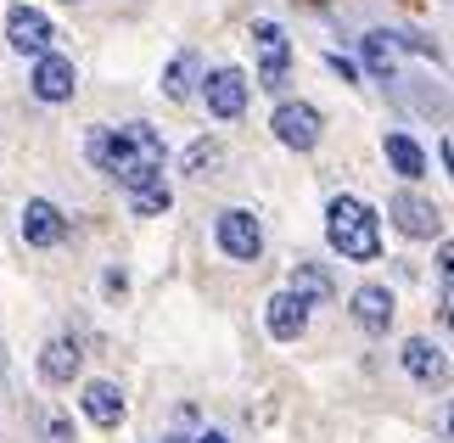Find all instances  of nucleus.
Returning a JSON list of instances; mask_svg holds the SVG:
<instances>
[{
    "label": "nucleus",
    "instance_id": "1",
    "mask_svg": "<svg viewBox=\"0 0 454 443\" xmlns=\"http://www.w3.org/2000/svg\"><path fill=\"white\" fill-rule=\"evenodd\" d=\"M96 169H107L124 191H141L152 180H163V135L152 123H118V130H101L90 140Z\"/></svg>",
    "mask_w": 454,
    "mask_h": 443
},
{
    "label": "nucleus",
    "instance_id": "2",
    "mask_svg": "<svg viewBox=\"0 0 454 443\" xmlns=\"http://www.w3.org/2000/svg\"><path fill=\"white\" fill-rule=\"evenodd\" d=\"M325 241L337 247L342 258L371 264L381 253V225H376V214L359 197H331V208H325Z\"/></svg>",
    "mask_w": 454,
    "mask_h": 443
},
{
    "label": "nucleus",
    "instance_id": "3",
    "mask_svg": "<svg viewBox=\"0 0 454 443\" xmlns=\"http://www.w3.org/2000/svg\"><path fill=\"white\" fill-rule=\"evenodd\" d=\"M6 40L12 51H23V57H51V40H57V28H51V17L40 6H12L6 17Z\"/></svg>",
    "mask_w": 454,
    "mask_h": 443
},
{
    "label": "nucleus",
    "instance_id": "4",
    "mask_svg": "<svg viewBox=\"0 0 454 443\" xmlns=\"http://www.w3.org/2000/svg\"><path fill=\"white\" fill-rule=\"evenodd\" d=\"M253 45H258V84L264 91H281L286 67H292V45L275 23H253Z\"/></svg>",
    "mask_w": 454,
    "mask_h": 443
},
{
    "label": "nucleus",
    "instance_id": "5",
    "mask_svg": "<svg viewBox=\"0 0 454 443\" xmlns=\"http://www.w3.org/2000/svg\"><path fill=\"white\" fill-rule=\"evenodd\" d=\"M275 140L292 152H314L320 146V113L309 107V101H281L275 107Z\"/></svg>",
    "mask_w": 454,
    "mask_h": 443
},
{
    "label": "nucleus",
    "instance_id": "6",
    "mask_svg": "<svg viewBox=\"0 0 454 443\" xmlns=\"http://www.w3.org/2000/svg\"><path fill=\"white\" fill-rule=\"evenodd\" d=\"M214 236H219V247L231 258H258V253H264V230H258V219L247 214V208H224L219 225H214Z\"/></svg>",
    "mask_w": 454,
    "mask_h": 443
},
{
    "label": "nucleus",
    "instance_id": "7",
    "mask_svg": "<svg viewBox=\"0 0 454 443\" xmlns=\"http://www.w3.org/2000/svg\"><path fill=\"white\" fill-rule=\"evenodd\" d=\"M207 96V113L214 118H241V107H247V74H236V67H214L202 84Z\"/></svg>",
    "mask_w": 454,
    "mask_h": 443
},
{
    "label": "nucleus",
    "instance_id": "8",
    "mask_svg": "<svg viewBox=\"0 0 454 443\" xmlns=\"http://www.w3.org/2000/svg\"><path fill=\"white\" fill-rule=\"evenodd\" d=\"M67 236V219H62V208L57 202H45V197H34L23 208V241L28 247H57Z\"/></svg>",
    "mask_w": 454,
    "mask_h": 443
},
{
    "label": "nucleus",
    "instance_id": "9",
    "mask_svg": "<svg viewBox=\"0 0 454 443\" xmlns=\"http://www.w3.org/2000/svg\"><path fill=\"white\" fill-rule=\"evenodd\" d=\"M393 225L404 230V236H438L443 214L427 197H415V191H398V197H393Z\"/></svg>",
    "mask_w": 454,
    "mask_h": 443
},
{
    "label": "nucleus",
    "instance_id": "10",
    "mask_svg": "<svg viewBox=\"0 0 454 443\" xmlns=\"http://www.w3.org/2000/svg\"><path fill=\"white\" fill-rule=\"evenodd\" d=\"M74 84H79V74H74L67 57H40V62H34V96L51 101V107L74 96Z\"/></svg>",
    "mask_w": 454,
    "mask_h": 443
},
{
    "label": "nucleus",
    "instance_id": "11",
    "mask_svg": "<svg viewBox=\"0 0 454 443\" xmlns=\"http://www.w3.org/2000/svg\"><path fill=\"white\" fill-rule=\"evenodd\" d=\"M303 326H309V304L298 292H275L270 297V336L275 343H298Z\"/></svg>",
    "mask_w": 454,
    "mask_h": 443
},
{
    "label": "nucleus",
    "instance_id": "12",
    "mask_svg": "<svg viewBox=\"0 0 454 443\" xmlns=\"http://www.w3.org/2000/svg\"><path fill=\"white\" fill-rule=\"evenodd\" d=\"M354 320L364 331H387L393 326V292L387 287H359L354 292Z\"/></svg>",
    "mask_w": 454,
    "mask_h": 443
},
{
    "label": "nucleus",
    "instance_id": "13",
    "mask_svg": "<svg viewBox=\"0 0 454 443\" xmlns=\"http://www.w3.org/2000/svg\"><path fill=\"white\" fill-rule=\"evenodd\" d=\"M79 399H84V415H90L96 427H118V421H124V393H118L113 382H90Z\"/></svg>",
    "mask_w": 454,
    "mask_h": 443
},
{
    "label": "nucleus",
    "instance_id": "14",
    "mask_svg": "<svg viewBox=\"0 0 454 443\" xmlns=\"http://www.w3.org/2000/svg\"><path fill=\"white\" fill-rule=\"evenodd\" d=\"M286 292H298L303 304H331V297H337V281H331V270H320V264H298Z\"/></svg>",
    "mask_w": 454,
    "mask_h": 443
},
{
    "label": "nucleus",
    "instance_id": "15",
    "mask_svg": "<svg viewBox=\"0 0 454 443\" xmlns=\"http://www.w3.org/2000/svg\"><path fill=\"white\" fill-rule=\"evenodd\" d=\"M364 62H371L376 79H393L398 74V34L371 28V34H364Z\"/></svg>",
    "mask_w": 454,
    "mask_h": 443
},
{
    "label": "nucleus",
    "instance_id": "16",
    "mask_svg": "<svg viewBox=\"0 0 454 443\" xmlns=\"http://www.w3.org/2000/svg\"><path fill=\"white\" fill-rule=\"evenodd\" d=\"M398 353H404V370H410L415 382H438V376H443V353L432 348L427 336H410V343L398 348Z\"/></svg>",
    "mask_w": 454,
    "mask_h": 443
},
{
    "label": "nucleus",
    "instance_id": "17",
    "mask_svg": "<svg viewBox=\"0 0 454 443\" xmlns=\"http://www.w3.org/2000/svg\"><path fill=\"white\" fill-rule=\"evenodd\" d=\"M40 376L45 382H74L79 376V348L74 343H45L40 348Z\"/></svg>",
    "mask_w": 454,
    "mask_h": 443
},
{
    "label": "nucleus",
    "instance_id": "18",
    "mask_svg": "<svg viewBox=\"0 0 454 443\" xmlns=\"http://www.w3.org/2000/svg\"><path fill=\"white\" fill-rule=\"evenodd\" d=\"M387 163L404 174V180H421V174H427V152L415 146L410 135H387Z\"/></svg>",
    "mask_w": 454,
    "mask_h": 443
},
{
    "label": "nucleus",
    "instance_id": "19",
    "mask_svg": "<svg viewBox=\"0 0 454 443\" xmlns=\"http://www.w3.org/2000/svg\"><path fill=\"white\" fill-rule=\"evenodd\" d=\"M168 186L163 180H152V186H141V191H129V208H135V214H141V219H157V214H168Z\"/></svg>",
    "mask_w": 454,
    "mask_h": 443
},
{
    "label": "nucleus",
    "instance_id": "20",
    "mask_svg": "<svg viewBox=\"0 0 454 443\" xmlns=\"http://www.w3.org/2000/svg\"><path fill=\"white\" fill-rule=\"evenodd\" d=\"M163 96H168V101H185V96H191V57H174V62L163 67Z\"/></svg>",
    "mask_w": 454,
    "mask_h": 443
},
{
    "label": "nucleus",
    "instance_id": "21",
    "mask_svg": "<svg viewBox=\"0 0 454 443\" xmlns=\"http://www.w3.org/2000/svg\"><path fill=\"white\" fill-rule=\"evenodd\" d=\"M214 163H219V146H214V140H191V152H185V174H191V180L214 174Z\"/></svg>",
    "mask_w": 454,
    "mask_h": 443
},
{
    "label": "nucleus",
    "instance_id": "22",
    "mask_svg": "<svg viewBox=\"0 0 454 443\" xmlns=\"http://www.w3.org/2000/svg\"><path fill=\"white\" fill-rule=\"evenodd\" d=\"M197 443H231V438H219V432H202V438H197Z\"/></svg>",
    "mask_w": 454,
    "mask_h": 443
},
{
    "label": "nucleus",
    "instance_id": "23",
    "mask_svg": "<svg viewBox=\"0 0 454 443\" xmlns=\"http://www.w3.org/2000/svg\"><path fill=\"white\" fill-rule=\"evenodd\" d=\"M163 443H180V438H163Z\"/></svg>",
    "mask_w": 454,
    "mask_h": 443
}]
</instances>
